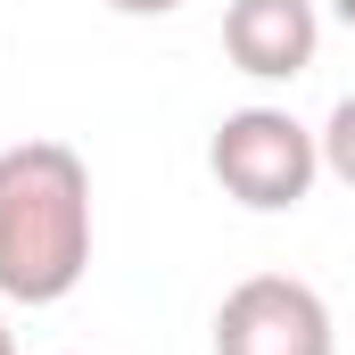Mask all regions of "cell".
Segmentation results:
<instances>
[{"instance_id":"obj_1","label":"cell","mask_w":355,"mask_h":355,"mask_svg":"<svg viewBox=\"0 0 355 355\" xmlns=\"http://www.w3.org/2000/svg\"><path fill=\"white\" fill-rule=\"evenodd\" d=\"M91 272V166L67 141L0 149V297L58 306Z\"/></svg>"},{"instance_id":"obj_2","label":"cell","mask_w":355,"mask_h":355,"mask_svg":"<svg viewBox=\"0 0 355 355\" xmlns=\"http://www.w3.org/2000/svg\"><path fill=\"white\" fill-rule=\"evenodd\" d=\"M207 174L248 215H289L322 182V132H306L289 107H232L207 141Z\"/></svg>"},{"instance_id":"obj_3","label":"cell","mask_w":355,"mask_h":355,"mask_svg":"<svg viewBox=\"0 0 355 355\" xmlns=\"http://www.w3.org/2000/svg\"><path fill=\"white\" fill-rule=\"evenodd\" d=\"M215 355H339V322L314 281L248 272L215 306Z\"/></svg>"},{"instance_id":"obj_4","label":"cell","mask_w":355,"mask_h":355,"mask_svg":"<svg viewBox=\"0 0 355 355\" xmlns=\"http://www.w3.org/2000/svg\"><path fill=\"white\" fill-rule=\"evenodd\" d=\"M322 50V8L314 0H232L223 8V58L248 83H297Z\"/></svg>"},{"instance_id":"obj_5","label":"cell","mask_w":355,"mask_h":355,"mask_svg":"<svg viewBox=\"0 0 355 355\" xmlns=\"http://www.w3.org/2000/svg\"><path fill=\"white\" fill-rule=\"evenodd\" d=\"M322 174L355 190V91L331 107V124H322Z\"/></svg>"},{"instance_id":"obj_6","label":"cell","mask_w":355,"mask_h":355,"mask_svg":"<svg viewBox=\"0 0 355 355\" xmlns=\"http://www.w3.org/2000/svg\"><path fill=\"white\" fill-rule=\"evenodd\" d=\"M107 8H116V17H174L182 0H107Z\"/></svg>"},{"instance_id":"obj_7","label":"cell","mask_w":355,"mask_h":355,"mask_svg":"<svg viewBox=\"0 0 355 355\" xmlns=\"http://www.w3.org/2000/svg\"><path fill=\"white\" fill-rule=\"evenodd\" d=\"M331 17H339V25H355V0H331Z\"/></svg>"},{"instance_id":"obj_8","label":"cell","mask_w":355,"mask_h":355,"mask_svg":"<svg viewBox=\"0 0 355 355\" xmlns=\"http://www.w3.org/2000/svg\"><path fill=\"white\" fill-rule=\"evenodd\" d=\"M0 355H17V339H8V322H0Z\"/></svg>"}]
</instances>
